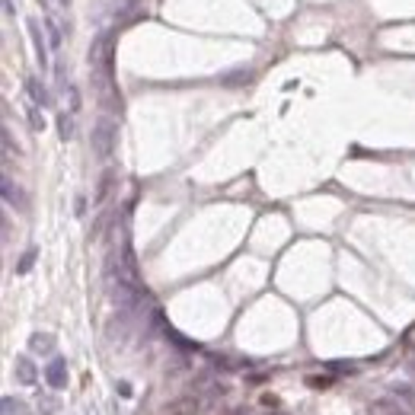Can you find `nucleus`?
Returning a JSON list of instances; mask_svg holds the SVG:
<instances>
[{
    "label": "nucleus",
    "mask_w": 415,
    "mask_h": 415,
    "mask_svg": "<svg viewBox=\"0 0 415 415\" xmlns=\"http://www.w3.org/2000/svg\"><path fill=\"white\" fill-rule=\"evenodd\" d=\"M58 132H61V138L68 141L70 134H74V122H70L68 115H61V118H58Z\"/></svg>",
    "instance_id": "f3484780"
},
{
    "label": "nucleus",
    "mask_w": 415,
    "mask_h": 415,
    "mask_svg": "<svg viewBox=\"0 0 415 415\" xmlns=\"http://www.w3.org/2000/svg\"><path fill=\"white\" fill-rule=\"evenodd\" d=\"M29 32H32V42H35V51H39V64H45V42H42V29L35 20H29Z\"/></svg>",
    "instance_id": "4468645a"
},
{
    "label": "nucleus",
    "mask_w": 415,
    "mask_h": 415,
    "mask_svg": "<svg viewBox=\"0 0 415 415\" xmlns=\"http://www.w3.org/2000/svg\"><path fill=\"white\" fill-rule=\"evenodd\" d=\"M39 412L42 415H58L61 412V406H58L55 396H39Z\"/></svg>",
    "instance_id": "2eb2a0df"
},
{
    "label": "nucleus",
    "mask_w": 415,
    "mask_h": 415,
    "mask_svg": "<svg viewBox=\"0 0 415 415\" xmlns=\"http://www.w3.org/2000/svg\"><path fill=\"white\" fill-rule=\"evenodd\" d=\"M249 80H253V70H246V68H240V70H234V74H224L221 77L224 87H236V83H249Z\"/></svg>",
    "instance_id": "f8f14e48"
},
{
    "label": "nucleus",
    "mask_w": 415,
    "mask_h": 415,
    "mask_svg": "<svg viewBox=\"0 0 415 415\" xmlns=\"http://www.w3.org/2000/svg\"><path fill=\"white\" fill-rule=\"evenodd\" d=\"M4 201H7V205H16V208L26 205V201H23L20 186H13V179H10V176H4Z\"/></svg>",
    "instance_id": "1a4fd4ad"
},
{
    "label": "nucleus",
    "mask_w": 415,
    "mask_h": 415,
    "mask_svg": "<svg viewBox=\"0 0 415 415\" xmlns=\"http://www.w3.org/2000/svg\"><path fill=\"white\" fill-rule=\"evenodd\" d=\"M0 415H29L26 412V402L16 400V396H4L0 400Z\"/></svg>",
    "instance_id": "9d476101"
},
{
    "label": "nucleus",
    "mask_w": 415,
    "mask_h": 415,
    "mask_svg": "<svg viewBox=\"0 0 415 415\" xmlns=\"http://www.w3.org/2000/svg\"><path fill=\"white\" fill-rule=\"evenodd\" d=\"M13 374H16V381H20L23 387H32L35 377H39V371H35V364L29 358H16L13 361Z\"/></svg>",
    "instance_id": "423d86ee"
},
{
    "label": "nucleus",
    "mask_w": 415,
    "mask_h": 415,
    "mask_svg": "<svg viewBox=\"0 0 415 415\" xmlns=\"http://www.w3.org/2000/svg\"><path fill=\"white\" fill-rule=\"evenodd\" d=\"M371 412L374 415H412V409L402 406V402H396L393 396H383V400H377L371 406Z\"/></svg>",
    "instance_id": "39448f33"
},
{
    "label": "nucleus",
    "mask_w": 415,
    "mask_h": 415,
    "mask_svg": "<svg viewBox=\"0 0 415 415\" xmlns=\"http://www.w3.org/2000/svg\"><path fill=\"white\" fill-rule=\"evenodd\" d=\"M390 396H393V400H400L402 406H409L415 412V387H412V383H406V381L390 383Z\"/></svg>",
    "instance_id": "0eeeda50"
},
{
    "label": "nucleus",
    "mask_w": 415,
    "mask_h": 415,
    "mask_svg": "<svg viewBox=\"0 0 415 415\" xmlns=\"http://www.w3.org/2000/svg\"><path fill=\"white\" fill-rule=\"evenodd\" d=\"M198 390H201V393H211V396H224V383L215 381L211 374H201V377H198Z\"/></svg>",
    "instance_id": "9b49d317"
},
{
    "label": "nucleus",
    "mask_w": 415,
    "mask_h": 415,
    "mask_svg": "<svg viewBox=\"0 0 415 415\" xmlns=\"http://www.w3.org/2000/svg\"><path fill=\"white\" fill-rule=\"evenodd\" d=\"M90 68L99 80H109L112 77V35L109 32H103L90 45Z\"/></svg>",
    "instance_id": "f03ea898"
},
{
    "label": "nucleus",
    "mask_w": 415,
    "mask_h": 415,
    "mask_svg": "<svg viewBox=\"0 0 415 415\" xmlns=\"http://www.w3.org/2000/svg\"><path fill=\"white\" fill-rule=\"evenodd\" d=\"M45 381H49L51 390L68 387V361H64V358H51V364L45 367Z\"/></svg>",
    "instance_id": "20e7f679"
},
{
    "label": "nucleus",
    "mask_w": 415,
    "mask_h": 415,
    "mask_svg": "<svg viewBox=\"0 0 415 415\" xmlns=\"http://www.w3.org/2000/svg\"><path fill=\"white\" fill-rule=\"evenodd\" d=\"M61 4H64V7H68V4H70V0H61Z\"/></svg>",
    "instance_id": "aec40b11"
},
{
    "label": "nucleus",
    "mask_w": 415,
    "mask_h": 415,
    "mask_svg": "<svg viewBox=\"0 0 415 415\" xmlns=\"http://www.w3.org/2000/svg\"><path fill=\"white\" fill-rule=\"evenodd\" d=\"M32 262H35V249H26L23 259H20V265H16V275H26V272L32 269Z\"/></svg>",
    "instance_id": "dca6fc26"
},
{
    "label": "nucleus",
    "mask_w": 415,
    "mask_h": 415,
    "mask_svg": "<svg viewBox=\"0 0 415 415\" xmlns=\"http://www.w3.org/2000/svg\"><path fill=\"white\" fill-rule=\"evenodd\" d=\"M29 352H42V355L55 352V336L51 332H35L32 339H29Z\"/></svg>",
    "instance_id": "6e6552de"
},
{
    "label": "nucleus",
    "mask_w": 415,
    "mask_h": 415,
    "mask_svg": "<svg viewBox=\"0 0 415 415\" xmlns=\"http://www.w3.org/2000/svg\"><path fill=\"white\" fill-rule=\"evenodd\" d=\"M115 141H118L115 122H112V118H99V122L93 124V138H90L93 153H96L99 160H109L112 151H115Z\"/></svg>",
    "instance_id": "f257e3e1"
},
{
    "label": "nucleus",
    "mask_w": 415,
    "mask_h": 415,
    "mask_svg": "<svg viewBox=\"0 0 415 415\" xmlns=\"http://www.w3.org/2000/svg\"><path fill=\"white\" fill-rule=\"evenodd\" d=\"M26 90H29V96H32L35 106H45V103H49V93H45V87H42L39 80H29Z\"/></svg>",
    "instance_id": "ddd939ff"
},
{
    "label": "nucleus",
    "mask_w": 415,
    "mask_h": 415,
    "mask_svg": "<svg viewBox=\"0 0 415 415\" xmlns=\"http://www.w3.org/2000/svg\"><path fill=\"white\" fill-rule=\"evenodd\" d=\"M109 186H112V170H106L103 182H99V192H96V201H106V195H109Z\"/></svg>",
    "instance_id": "a211bd4d"
},
{
    "label": "nucleus",
    "mask_w": 415,
    "mask_h": 415,
    "mask_svg": "<svg viewBox=\"0 0 415 415\" xmlns=\"http://www.w3.org/2000/svg\"><path fill=\"white\" fill-rule=\"evenodd\" d=\"M201 409H205V400L198 393H189V396H179V400L170 402L166 415H201Z\"/></svg>",
    "instance_id": "7ed1b4c3"
},
{
    "label": "nucleus",
    "mask_w": 415,
    "mask_h": 415,
    "mask_svg": "<svg viewBox=\"0 0 415 415\" xmlns=\"http://www.w3.org/2000/svg\"><path fill=\"white\" fill-rule=\"evenodd\" d=\"M45 26H49V35H51V45H55V49H58V45H61V29H58V26H55V23H51V20H49V23H45Z\"/></svg>",
    "instance_id": "6ab92c4d"
}]
</instances>
